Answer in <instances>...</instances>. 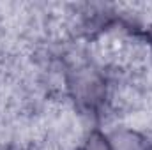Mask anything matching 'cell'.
I'll use <instances>...</instances> for the list:
<instances>
[{
  "label": "cell",
  "instance_id": "cell-1",
  "mask_svg": "<svg viewBox=\"0 0 152 150\" xmlns=\"http://www.w3.org/2000/svg\"><path fill=\"white\" fill-rule=\"evenodd\" d=\"M113 150H152V133L133 124H118L108 131Z\"/></svg>",
  "mask_w": 152,
  "mask_h": 150
},
{
  "label": "cell",
  "instance_id": "cell-2",
  "mask_svg": "<svg viewBox=\"0 0 152 150\" xmlns=\"http://www.w3.org/2000/svg\"><path fill=\"white\" fill-rule=\"evenodd\" d=\"M81 150H113L112 147V140L108 131H104L103 127H88L78 145Z\"/></svg>",
  "mask_w": 152,
  "mask_h": 150
},
{
  "label": "cell",
  "instance_id": "cell-3",
  "mask_svg": "<svg viewBox=\"0 0 152 150\" xmlns=\"http://www.w3.org/2000/svg\"><path fill=\"white\" fill-rule=\"evenodd\" d=\"M71 150H81V149H80V147H75V149H71Z\"/></svg>",
  "mask_w": 152,
  "mask_h": 150
}]
</instances>
